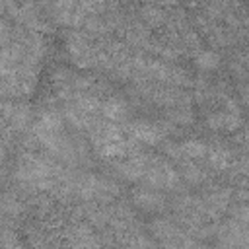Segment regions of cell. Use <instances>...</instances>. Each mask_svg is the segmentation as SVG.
<instances>
[{
	"label": "cell",
	"instance_id": "9",
	"mask_svg": "<svg viewBox=\"0 0 249 249\" xmlns=\"http://www.w3.org/2000/svg\"><path fill=\"white\" fill-rule=\"evenodd\" d=\"M208 126L214 130H224V113H214L208 117Z\"/></svg>",
	"mask_w": 249,
	"mask_h": 249
},
{
	"label": "cell",
	"instance_id": "12",
	"mask_svg": "<svg viewBox=\"0 0 249 249\" xmlns=\"http://www.w3.org/2000/svg\"><path fill=\"white\" fill-rule=\"evenodd\" d=\"M241 99L245 101V105H249V86H243L241 88Z\"/></svg>",
	"mask_w": 249,
	"mask_h": 249
},
{
	"label": "cell",
	"instance_id": "1",
	"mask_svg": "<svg viewBox=\"0 0 249 249\" xmlns=\"http://www.w3.org/2000/svg\"><path fill=\"white\" fill-rule=\"evenodd\" d=\"M128 132L134 140L144 142V144H158L163 136V130L152 123H144V121H134L128 126Z\"/></svg>",
	"mask_w": 249,
	"mask_h": 249
},
{
	"label": "cell",
	"instance_id": "10",
	"mask_svg": "<svg viewBox=\"0 0 249 249\" xmlns=\"http://www.w3.org/2000/svg\"><path fill=\"white\" fill-rule=\"evenodd\" d=\"M233 216L237 218L239 224L249 226V206H237V208L233 210Z\"/></svg>",
	"mask_w": 249,
	"mask_h": 249
},
{
	"label": "cell",
	"instance_id": "8",
	"mask_svg": "<svg viewBox=\"0 0 249 249\" xmlns=\"http://www.w3.org/2000/svg\"><path fill=\"white\" fill-rule=\"evenodd\" d=\"M183 173H185V177H187V181H191V183H200L202 179H204V173L196 167V165H193V163H183Z\"/></svg>",
	"mask_w": 249,
	"mask_h": 249
},
{
	"label": "cell",
	"instance_id": "2",
	"mask_svg": "<svg viewBox=\"0 0 249 249\" xmlns=\"http://www.w3.org/2000/svg\"><path fill=\"white\" fill-rule=\"evenodd\" d=\"M132 198L134 202L142 208V210H148V212H154V210H160L163 206V196L156 191H146V189H136L132 193Z\"/></svg>",
	"mask_w": 249,
	"mask_h": 249
},
{
	"label": "cell",
	"instance_id": "4",
	"mask_svg": "<svg viewBox=\"0 0 249 249\" xmlns=\"http://www.w3.org/2000/svg\"><path fill=\"white\" fill-rule=\"evenodd\" d=\"M208 161H210V165L214 169L222 171V169H228L231 165V156H230V152L226 148H212L208 152Z\"/></svg>",
	"mask_w": 249,
	"mask_h": 249
},
{
	"label": "cell",
	"instance_id": "6",
	"mask_svg": "<svg viewBox=\"0 0 249 249\" xmlns=\"http://www.w3.org/2000/svg\"><path fill=\"white\" fill-rule=\"evenodd\" d=\"M60 124H62V119L54 111H43L39 115V121H37V126L47 128V130H53V132H58L60 130Z\"/></svg>",
	"mask_w": 249,
	"mask_h": 249
},
{
	"label": "cell",
	"instance_id": "7",
	"mask_svg": "<svg viewBox=\"0 0 249 249\" xmlns=\"http://www.w3.org/2000/svg\"><path fill=\"white\" fill-rule=\"evenodd\" d=\"M196 66L202 68V70H214L218 64H220V56L214 53V51H202L196 54Z\"/></svg>",
	"mask_w": 249,
	"mask_h": 249
},
{
	"label": "cell",
	"instance_id": "3",
	"mask_svg": "<svg viewBox=\"0 0 249 249\" xmlns=\"http://www.w3.org/2000/svg\"><path fill=\"white\" fill-rule=\"evenodd\" d=\"M101 111H103V115L109 121H123L126 117V105H124V101L115 99V97H111L105 103H101Z\"/></svg>",
	"mask_w": 249,
	"mask_h": 249
},
{
	"label": "cell",
	"instance_id": "5",
	"mask_svg": "<svg viewBox=\"0 0 249 249\" xmlns=\"http://www.w3.org/2000/svg\"><path fill=\"white\" fill-rule=\"evenodd\" d=\"M179 150H181L183 158H191V160L202 158L206 154V146L202 142H198V140H187V142L179 144Z\"/></svg>",
	"mask_w": 249,
	"mask_h": 249
},
{
	"label": "cell",
	"instance_id": "11",
	"mask_svg": "<svg viewBox=\"0 0 249 249\" xmlns=\"http://www.w3.org/2000/svg\"><path fill=\"white\" fill-rule=\"evenodd\" d=\"M173 117H175V121H179V123H191V119H193L191 111H187V109H181V111L175 113Z\"/></svg>",
	"mask_w": 249,
	"mask_h": 249
}]
</instances>
